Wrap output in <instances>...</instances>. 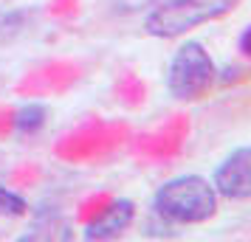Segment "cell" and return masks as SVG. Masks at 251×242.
<instances>
[{"instance_id":"obj_1","label":"cell","mask_w":251,"mask_h":242,"mask_svg":"<svg viewBox=\"0 0 251 242\" xmlns=\"http://www.w3.org/2000/svg\"><path fill=\"white\" fill-rule=\"evenodd\" d=\"M217 192L203 175H178L158 186L152 211L172 225H201L217 214Z\"/></svg>"},{"instance_id":"obj_2","label":"cell","mask_w":251,"mask_h":242,"mask_svg":"<svg viewBox=\"0 0 251 242\" xmlns=\"http://www.w3.org/2000/svg\"><path fill=\"white\" fill-rule=\"evenodd\" d=\"M237 9V0H164L144 17V28L150 37L172 40L198 25L220 20Z\"/></svg>"},{"instance_id":"obj_3","label":"cell","mask_w":251,"mask_h":242,"mask_svg":"<svg viewBox=\"0 0 251 242\" xmlns=\"http://www.w3.org/2000/svg\"><path fill=\"white\" fill-rule=\"evenodd\" d=\"M215 82V59L209 57L198 40H186L170 59L167 68V90L175 102L201 99Z\"/></svg>"},{"instance_id":"obj_4","label":"cell","mask_w":251,"mask_h":242,"mask_svg":"<svg viewBox=\"0 0 251 242\" xmlns=\"http://www.w3.org/2000/svg\"><path fill=\"white\" fill-rule=\"evenodd\" d=\"M212 186H215L217 197L237 200V203L251 200V147H237L231 155H226L217 163Z\"/></svg>"},{"instance_id":"obj_5","label":"cell","mask_w":251,"mask_h":242,"mask_svg":"<svg viewBox=\"0 0 251 242\" xmlns=\"http://www.w3.org/2000/svg\"><path fill=\"white\" fill-rule=\"evenodd\" d=\"M133 220H136V203L127 200V197H122V200H113L96 220H91L82 237L88 242L119 240V237L133 225Z\"/></svg>"},{"instance_id":"obj_6","label":"cell","mask_w":251,"mask_h":242,"mask_svg":"<svg viewBox=\"0 0 251 242\" xmlns=\"http://www.w3.org/2000/svg\"><path fill=\"white\" fill-rule=\"evenodd\" d=\"M46 118H48V107L40 102H28L23 104L17 113H14V130L20 135H34L46 127Z\"/></svg>"},{"instance_id":"obj_7","label":"cell","mask_w":251,"mask_h":242,"mask_svg":"<svg viewBox=\"0 0 251 242\" xmlns=\"http://www.w3.org/2000/svg\"><path fill=\"white\" fill-rule=\"evenodd\" d=\"M0 214H6V217H25L28 214L25 197H20L17 192L6 189V186H0Z\"/></svg>"},{"instance_id":"obj_8","label":"cell","mask_w":251,"mask_h":242,"mask_svg":"<svg viewBox=\"0 0 251 242\" xmlns=\"http://www.w3.org/2000/svg\"><path fill=\"white\" fill-rule=\"evenodd\" d=\"M237 48H240L243 57L251 59V25L249 28H243V34H240V40H237Z\"/></svg>"}]
</instances>
